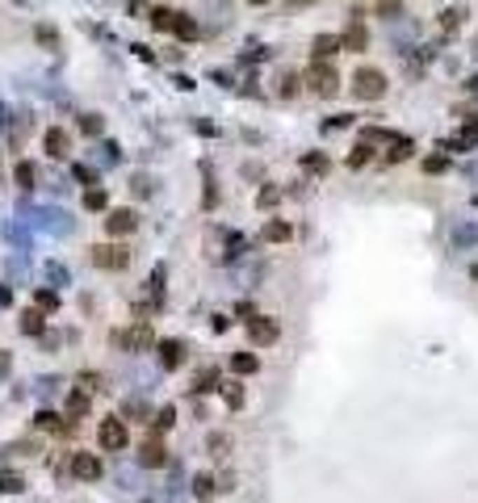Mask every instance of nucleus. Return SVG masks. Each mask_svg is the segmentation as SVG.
I'll list each match as a JSON object with an SVG mask.
<instances>
[{"mask_svg":"<svg viewBox=\"0 0 478 503\" xmlns=\"http://www.w3.org/2000/svg\"><path fill=\"white\" fill-rule=\"evenodd\" d=\"M353 97H357V101H382V97H386V76H382L378 67L353 71Z\"/></svg>","mask_w":478,"mask_h":503,"instance_id":"1","label":"nucleus"},{"mask_svg":"<svg viewBox=\"0 0 478 503\" xmlns=\"http://www.w3.org/2000/svg\"><path fill=\"white\" fill-rule=\"evenodd\" d=\"M97 445H101L105 453H126V445H130V432H126V420H118V416H109V420H101V424H97Z\"/></svg>","mask_w":478,"mask_h":503,"instance_id":"2","label":"nucleus"},{"mask_svg":"<svg viewBox=\"0 0 478 503\" xmlns=\"http://www.w3.org/2000/svg\"><path fill=\"white\" fill-rule=\"evenodd\" d=\"M307 88H311L315 97H323V101L336 97V92H340V76H336V67H332V63H315V67L307 71Z\"/></svg>","mask_w":478,"mask_h":503,"instance_id":"3","label":"nucleus"},{"mask_svg":"<svg viewBox=\"0 0 478 503\" xmlns=\"http://www.w3.org/2000/svg\"><path fill=\"white\" fill-rule=\"evenodd\" d=\"M248 340H252V348H269V344H277V340H281V319H273V315H256V319H248Z\"/></svg>","mask_w":478,"mask_h":503,"instance_id":"4","label":"nucleus"},{"mask_svg":"<svg viewBox=\"0 0 478 503\" xmlns=\"http://www.w3.org/2000/svg\"><path fill=\"white\" fill-rule=\"evenodd\" d=\"M92 264L105 273H122L130 264V248L126 243H101V248H92Z\"/></svg>","mask_w":478,"mask_h":503,"instance_id":"5","label":"nucleus"},{"mask_svg":"<svg viewBox=\"0 0 478 503\" xmlns=\"http://www.w3.org/2000/svg\"><path fill=\"white\" fill-rule=\"evenodd\" d=\"M139 466H143V470H160V466H168V449H164L160 437H147V441L139 445Z\"/></svg>","mask_w":478,"mask_h":503,"instance_id":"6","label":"nucleus"},{"mask_svg":"<svg viewBox=\"0 0 478 503\" xmlns=\"http://www.w3.org/2000/svg\"><path fill=\"white\" fill-rule=\"evenodd\" d=\"M113 340H118L126 353H143V348H151V340H155V336H151V327H147V323H134L130 332H122V336H113Z\"/></svg>","mask_w":478,"mask_h":503,"instance_id":"7","label":"nucleus"},{"mask_svg":"<svg viewBox=\"0 0 478 503\" xmlns=\"http://www.w3.org/2000/svg\"><path fill=\"white\" fill-rule=\"evenodd\" d=\"M71 479H80V483H97L101 479V462L92 458V453H71Z\"/></svg>","mask_w":478,"mask_h":503,"instance_id":"8","label":"nucleus"},{"mask_svg":"<svg viewBox=\"0 0 478 503\" xmlns=\"http://www.w3.org/2000/svg\"><path fill=\"white\" fill-rule=\"evenodd\" d=\"M139 227V218H134V210H109V218H105V231L118 239V235H130Z\"/></svg>","mask_w":478,"mask_h":503,"instance_id":"9","label":"nucleus"},{"mask_svg":"<svg viewBox=\"0 0 478 503\" xmlns=\"http://www.w3.org/2000/svg\"><path fill=\"white\" fill-rule=\"evenodd\" d=\"M160 365L164 369H181L185 365V344L181 340H160Z\"/></svg>","mask_w":478,"mask_h":503,"instance_id":"10","label":"nucleus"},{"mask_svg":"<svg viewBox=\"0 0 478 503\" xmlns=\"http://www.w3.org/2000/svg\"><path fill=\"white\" fill-rule=\"evenodd\" d=\"M42 143H46V151H50L55 160H63V155H67V147H71V139H67V130H59V126H50Z\"/></svg>","mask_w":478,"mask_h":503,"instance_id":"11","label":"nucleus"},{"mask_svg":"<svg viewBox=\"0 0 478 503\" xmlns=\"http://www.w3.org/2000/svg\"><path fill=\"white\" fill-rule=\"evenodd\" d=\"M34 428H38V432H67L71 424H67L63 416H55V411H46V407H42V411L34 416Z\"/></svg>","mask_w":478,"mask_h":503,"instance_id":"12","label":"nucleus"},{"mask_svg":"<svg viewBox=\"0 0 478 503\" xmlns=\"http://www.w3.org/2000/svg\"><path fill=\"white\" fill-rule=\"evenodd\" d=\"M260 235H265V239H269V243H286V239H290V235H294V227H290V222H286V218H269V222H265V231H260Z\"/></svg>","mask_w":478,"mask_h":503,"instance_id":"13","label":"nucleus"},{"mask_svg":"<svg viewBox=\"0 0 478 503\" xmlns=\"http://www.w3.org/2000/svg\"><path fill=\"white\" fill-rule=\"evenodd\" d=\"M336 50H340V38H336V34H319V38H315V63H328Z\"/></svg>","mask_w":478,"mask_h":503,"instance_id":"14","label":"nucleus"},{"mask_svg":"<svg viewBox=\"0 0 478 503\" xmlns=\"http://www.w3.org/2000/svg\"><path fill=\"white\" fill-rule=\"evenodd\" d=\"M340 46H344V50H365V25H361V21H353V25L344 29Z\"/></svg>","mask_w":478,"mask_h":503,"instance_id":"15","label":"nucleus"},{"mask_svg":"<svg viewBox=\"0 0 478 503\" xmlns=\"http://www.w3.org/2000/svg\"><path fill=\"white\" fill-rule=\"evenodd\" d=\"M231 369H235L239 378H248V374L260 369V357H256V353H235V357H231Z\"/></svg>","mask_w":478,"mask_h":503,"instance_id":"16","label":"nucleus"},{"mask_svg":"<svg viewBox=\"0 0 478 503\" xmlns=\"http://www.w3.org/2000/svg\"><path fill=\"white\" fill-rule=\"evenodd\" d=\"M80 416H88V395H84V390H76V395L67 399V416H63V420H67V424H76Z\"/></svg>","mask_w":478,"mask_h":503,"instance_id":"17","label":"nucleus"},{"mask_svg":"<svg viewBox=\"0 0 478 503\" xmlns=\"http://www.w3.org/2000/svg\"><path fill=\"white\" fill-rule=\"evenodd\" d=\"M25 491V479L17 470H0V495H21Z\"/></svg>","mask_w":478,"mask_h":503,"instance_id":"18","label":"nucleus"},{"mask_svg":"<svg viewBox=\"0 0 478 503\" xmlns=\"http://www.w3.org/2000/svg\"><path fill=\"white\" fill-rule=\"evenodd\" d=\"M214 491H218V487H214V474H197V479H193V495L202 503L214 500Z\"/></svg>","mask_w":478,"mask_h":503,"instance_id":"19","label":"nucleus"},{"mask_svg":"<svg viewBox=\"0 0 478 503\" xmlns=\"http://www.w3.org/2000/svg\"><path fill=\"white\" fill-rule=\"evenodd\" d=\"M172 34H176V38H197V21L185 17V13H176V17H172Z\"/></svg>","mask_w":478,"mask_h":503,"instance_id":"20","label":"nucleus"},{"mask_svg":"<svg viewBox=\"0 0 478 503\" xmlns=\"http://www.w3.org/2000/svg\"><path fill=\"white\" fill-rule=\"evenodd\" d=\"M42 327H46L42 311H25V315H21V332H25V336H42Z\"/></svg>","mask_w":478,"mask_h":503,"instance_id":"21","label":"nucleus"},{"mask_svg":"<svg viewBox=\"0 0 478 503\" xmlns=\"http://www.w3.org/2000/svg\"><path fill=\"white\" fill-rule=\"evenodd\" d=\"M13 180H17V189H34V164L21 160V164L13 168Z\"/></svg>","mask_w":478,"mask_h":503,"instance_id":"22","label":"nucleus"},{"mask_svg":"<svg viewBox=\"0 0 478 503\" xmlns=\"http://www.w3.org/2000/svg\"><path fill=\"white\" fill-rule=\"evenodd\" d=\"M113 483H118L126 495H134V491H139V474H134V470H113Z\"/></svg>","mask_w":478,"mask_h":503,"instance_id":"23","label":"nucleus"},{"mask_svg":"<svg viewBox=\"0 0 478 503\" xmlns=\"http://www.w3.org/2000/svg\"><path fill=\"white\" fill-rule=\"evenodd\" d=\"M172 424H176V407H160V411H155V437L168 432Z\"/></svg>","mask_w":478,"mask_h":503,"instance_id":"24","label":"nucleus"},{"mask_svg":"<svg viewBox=\"0 0 478 503\" xmlns=\"http://www.w3.org/2000/svg\"><path fill=\"white\" fill-rule=\"evenodd\" d=\"M172 17H176L172 8H151V25L155 29H172Z\"/></svg>","mask_w":478,"mask_h":503,"instance_id":"25","label":"nucleus"},{"mask_svg":"<svg viewBox=\"0 0 478 503\" xmlns=\"http://www.w3.org/2000/svg\"><path fill=\"white\" fill-rule=\"evenodd\" d=\"M370 151H374L370 143H361V147H353V151H349V168H361V164H370Z\"/></svg>","mask_w":478,"mask_h":503,"instance_id":"26","label":"nucleus"},{"mask_svg":"<svg viewBox=\"0 0 478 503\" xmlns=\"http://www.w3.org/2000/svg\"><path fill=\"white\" fill-rule=\"evenodd\" d=\"M302 168H307V172H328V155H323V151H319V155L311 151V155H302Z\"/></svg>","mask_w":478,"mask_h":503,"instance_id":"27","label":"nucleus"},{"mask_svg":"<svg viewBox=\"0 0 478 503\" xmlns=\"http://www.w3.org/2000/svg\"><path fill=\"white\" fill-rule=\"evenodd\" d=\"M197 390H202V395H214V390H223V386H218V374H214V369H206V374L197 378Z\"/></svg>","mask_w":478,"mask_h":503,"instance_id":"28","label":"nucleus"},{"mask_svg":"<svg viewBox=\"0 0 478 503\" xmlns=\"http://www.w3.org/2000/svg\"><path fill=\"white\" fill-rule=\"evenodd\" d=\"M227 449H231V437H227V432H214V437H210V453H214V458H227Z\"/></svg>","mask_w":478,"mask_h":503,"instance_id":"29","label":"nucleus"},{"mask_svg":"<svg viewBox=\"0 0 478 503\" xmlns=\"http://www.w3.org/2000/svg\"><path fill=\"white\" fill-rule=\"evenodd\" d=\"M34 298H38V311H55V306H59V294H55V290H38Z\"/></svg>","mask_w":478,"mask_h":503,"instance_id":"30","label":"nucleus"},{"mask_svg":"<svg viewBox=\"0 0 478 503\" xmlns=\"http://www.w3.org/2000/svg\"><path fill=\"white\" fill-rule=\"evenodd\" d=\"M407 155H412V143H407V139H399V143L391 147V155H386V160H391V164H399V160H407Z\"/></svg>","mask_w":478,"mask_h":503,"instance_id":"31","label":"nucleus"},{"mask_svg":"<svg viewBox=\"0 0 478 503\" xmlns=\"http://www.w3.org/2000/svg\"><path fill=\"white\" fill-rule=\"evenodd\" d=\"M84 206H88V210H105V189H88V193H84Z\"/></svg>","mask_w":478,"mask_h":503,"instance_id":"32","label":"nucleus"},{"mask_svg":"<svg viewBox=\"0 0 478 503\" xmlns=\"http://www.w3.org/2000/svg\"><path fill=\"white\" fill-rule=\"evenodd\" d=\"M101 126H105V122H101L97 113H88V118H80V130H84V134H101Z\"/></svg>","mask_w":478,"mask_h":503,"instance_id":"33","label":"nucleus"},{"mask_svg":"<svg viewBox=\"0 0 478 503\" xmlns=\"http://www.w3.org/2000/svg\"><path fill=\"white\" fill-rule=\"evenodd\" d=\"M122 411H126L130 420H147V407H143L139 399H126V407H122Z\"/></svg>","mask_w":478,"mask_h":503,"instance_id":"34","label":"nucleus"},{"mask_svg":"<svg viewBox=\"0 0 478 503\" xmlns=\"http://www.w3.org/2000/svg\"><path fill=\"white\" fill-rule=\"evenodd\" d=\"M294 92H298V76L286 71V76H281V97H294Z\"/></svg>","mask_w":478,"mask_h":503,"instance_id":"35","label":"nucleus"},{"mask_svg":"<svg viewBox=\"0 0 478 503\" xmlns=\"http://www.w3.org/2000/svg\"><path fill=\"white\" fill-rule=\"evenodd\" d=\"M223 395H227V407H239V403H244V390H239V386H227Z\"/></svg>","mask_w":478,"mask_h":503,"instance_id":"36","label":"nucleus"},{"mask_svg":"<svg viewBox=\"0 0 478 503\" xmlns=\"http://www.w3.org/2000/svg\"><path fill=\"white\" fill-rule=\"evenodd\" d=\"M458 17H462V13L449 8V13H441V25H445V29H458Z\"/></svg>","mask_w":478,"mask_h":503,"instance_id":"37","label":"nucleus"},{"mask_svg":"<svg viewBox=\"0 0 478 503\" xmlns=\"http://www.w3.org/2000/svg\"><path fill=\"white\" fill-rule=\"evenodd\" d=\"M445 164H449V160H445V155H433V160H428V164H424V168H428V172H445Z\"/></svg>","mask_w":478,"mask_h":503,"instance_id":"38","label":"nucleus"},{"mask_svg":"<svg viewBox=\"0 0 478 503\" xmlns=\"http://www.w3.org/2000/svg\"><path fill=\"white\" fill-rule=\"evenodd\" d=\"M13 302V294H8V285H0V306H8Z\"/></svg>","mask_w":478,"mask_h":503,"instance_id":"39","label":"nucleus"},{"mask_svg":"<svg viewBox=\"0 0 478 503\" xmlns=\"http://www.w3.org/2000/svg\"><path fill=\"white\" fill-rule=\"evenodd\" d=\"M248 4H269V0H248Z\"/></svg>","mask_w":478,"mask_h":503,"instance_id":"40","label":"nucleus"}]
</instances>
